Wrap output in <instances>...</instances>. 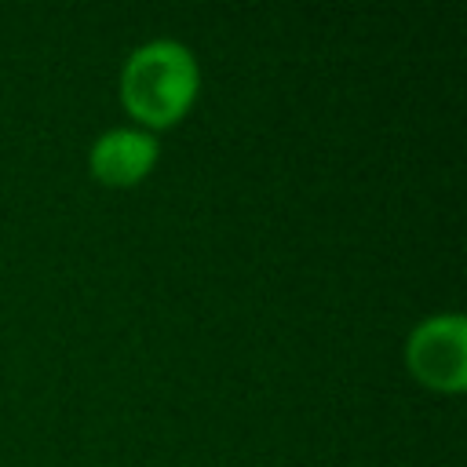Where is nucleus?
<instances>
[{"label":"nucleus","instance_id":"obj_1","mask_svg":"<svg viewBox=\"0 0 467 467\" xmlns=\"http://www.w3.org/2000/svg\"><path fill=\"white\" fill-rule=\"evenodd\" d=\"M201 58L190 44L175 36H153L124 55L117 73V99L131 117L128 124L161 135L190 117L201 99Z\"/></svg>","mask_w":467,"mask_h":467},{"label":"nucleus","instance_id":"obj_4","mask_svg":"<svg viewBox=\"0 0 467 467\" xmlns=\"http://www.w3.org/2000/svg\"><path fill=\"white\" fill-rule=\"evenodd\" d=\"M186 467H190V463H186Z\"/></svg>","mask_w":467,"mask_h":467},{"label":"nucleus","instance_id":"obj_2","mask_svg":"<svg viewBox=\"0 0 467 467\" xmlns=\"http://www.w3.org/2000/svg\"><path fill=\"white\" fill-rule=\"evenodd\" d=\"M401 365L416 387L460 398L467 390V314L434 310L420 317L401 343Z\"/></svg>","mask_w":467,"mask_h":467},{"label":"nucleus","instance_id":"obj_3","mask_svg":"<svg viewBox=\"0 0 467 467\" xmlns=\"http://www.w3.org/2000/svg\"><path fill=\"white\" fill-rule=\"evenodd\" d=\"M161 164V135L135 124H113L88 146V175L106 190L142 186Z\"/></svg>","mask_w":467,"mask_h":467}]
</instances>
